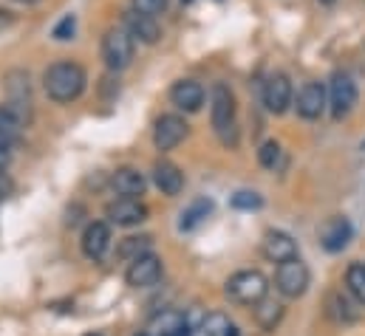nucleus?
I'll return each mask as SVG.
<instances>
[{
  "instance_id": "1",
  "label": "nucleus",
  "mask_w": 365,
  "mask_h": 336,
  "mask_svg": "<svg viewBox=\"0 0 365 336\" xmlns=\"http://www.w3.org/2000/svg\"><path fill=\"white\" fill-rule=\"evenodd\" d=\"M86 85H88L86 68L71 60H60V63L48 65V71L43 74V88H46L48 99L57 105H68V102L80 99Z\"/></svg>"
},
{
  "instance_id": "2",
  "label": "nucleus",
  "mask_w": 365,
  "mask_h": 336,
  "mask_svg": "<svg viewBox=\"0 0 365 336\" xmlns=\"http://www.w3.org/2000/svg\"><path fill=\"white\" fill-rule=\"evenodd\" d=\"M238 105H235V93L224 83L212 88L210 96V119H212V130L218 133L224 147H235L238 145V122H235Z\"/></svg>"
},
{
  "instance_id": "3",
  "label": "nucleus",
  "mask_w": 365,
  "mask_h": 336,
  "mask_svg": "<svg viewBox=\"0 0 365 336\" xmlns=\"http://www.w3.org/2000/svg\"><path fill=\"white\" fill-rule=\"evenodd\" d=\"M102 60L110 71H125L130 63H133V54H136V40L133 34L125 28V26H110L105 34H102Z\"/></svg>"
},
{
  "instance_id": "4",
  "label": "nucleus",
  "mask_w": 365,
  "mask_h": 336,
  "mask_svg": "<svg viewBox=\"0 0 365 336\" xmlns=\"http://www.w3.org/2000/svg\"><path fill=\"white\" fill-rule=\"evenodd\" d=\"M227 297L238 305H258L267 291H269V280L255 271V268H244V271H235L230 280H227Z\"/></svg>"
},
{
  "instance_id": "5",
  "label": "nucleus",
  "mask_w": 365,
  "mask_h": 336,
  "mask_svg": "<svg viewBox=\"0 0 365 336\" xmlns=\"http://www.w3.org/2000/svg\"><path fill=\"white\" fill-rule=\"evenodd\" d=\"M309 283H312V274H309V266L300 257L277 263V268H274V288H277L280 297L297 300V297L306 294Z\"/></svg>"
},
{
  "instance_id": "6",
  "label": "nucleus",
  "mask_w": 365,
  "mask_h": 336,
  "mask_svg": "<svg viewBox=\"0 0 365 336\" xmlns=\"http://www.w3.org/2000/svg\"><path fill=\"white\" fill-rule=\"evenodd\" d=\"M357 105V83L346 71H334L329 83V110L331 119H346Z\"/></svg>"
},
{
  "instance_id": "7",
  "label": "nucleus",
  "mask_w": 365,
  "mask_h": 336,
  "mask_svg": "<svg viewBox=\"0 0 365 336\" xmlns=\"http://www.w3.org/2000/svg\"><path fill=\"white\" fill-rule=\"evenodd\" d=\"M162 274H165V263H162V257L153 252H148V254H139L136 260L128 263L125 283H128L130 288H150V285H156V283L162 280Z\"/></svg>"
},
{
  "instance_id": "8",
  "label": "nucleus",
  "mask_w": 365,
  "mask_h": 336,
  "mask_svg": "<svg viewBox=\"0 0 365 336\" xmlns=\"http://www.w3.org/2000/svg\"><path fill=\"white\" fill-rule=\"evenodd\" d=\"M190 133V125L184 122V116L179 113H165L156 119V127H153V145L159 153H168V150H176L187 139Z\"/></svg>"
},
{
  "instance_id": "9",
  "label": "nucleus",
  "mask_w": 365,
  "mask_h": 336,
  "mask_svg": "<svg viewBox=\"0 0 365 336\" xmlns=\"http://www.w3.org/2000/svg\"><path fill=\"white\" fill-rule=\"evenodd\" d=\"M105 215H108V224L122 226V229H130V226H139L142 221H148V206L142 204V198L119 195L116 201H110L105 206Z\"/></svg>"
},
{
  "instance_id": "10",
  "label": "nucleus",
  "mask_w": 365,
  "mask_h": 336,
  "mask_svg": "<svg viewBox=\"0 0 365 336\" xmlns=\"http://www.w3.org/2000/svg\"><path fill=\"white\" fill-rule=\"evenodd\" d=\"M326 107H329V90L323 83H306L294 96V110L306 122L320 119L326 113Z\"/></svg>"
},
{
  "instance_id": "11",
  "label": "nucleus",
  "mask_w": 365,
  "mask_h": 336,
  "mask_svg": "<svg viewBox=\"0 0 365 336\" xmlns=\"http://www.w3.org/2000/svg\"><path fill=\"white\" fill-rule=\"evenodd\" d=\"M31 119V105H20V102H3L0 105V139L14 145L23 133V127Z\"/></svg>"
},
{
  "instance_id": "12",
  "label": "nucleus",
  "mask_w": 365,
  "mask_h": 336,
  "mask_svg": "<svg viewBox=\"0 0 365 336\" xmlns=\"http://www.w3.org/2000/svg\"><path fill=\"white\" fill-rule=\"evenodd\" d=\"M264 105H267V110L274 113V116L286 113L289 105H294V88H292L286 74H272L264 83Z\"/></svg>"
},
{
  "instance_id": "13",
  "label": "nucleus",
  "mask_w": 365,
  "mask_h": 336,
  "mask_svg": "<svg viewBox=\"0 0 365 336\" xmlns=\"http://www.w3.org/2000/svg\"><path fill=\"white\" fill-rule=\"evenodd\" d=\"M122 26L133 34V40H136V43L153 46V43H159V40H162V28H159L156 17L142 14V11H136V9H128V11L122 14Z\"/></svg>"
},
{
  "instance_id": "14",
  "label": "nucleus",
  "mask_w": 365,
  "mask_h": 336,
  "mask_svg": "<svg viewBox=\"0 0 365 336\" xmlns=\"http://www.w3.org/2000/svg\"><path fill=\"white\" fill-rule=\"evenodd\" d=\"M148 334L150 336H192V328H190L187 314L176 311V308H168V311H159V314L148 322Z\"/></svg>"
},
{
  "instance_id": "15",
  "label": "nucleus",
  "mask_w": 365,
  "mask_h": 336,
  "mask_svg": "<svg viewBox=\"0 0 365 336\" xmlns=\"http://www.w3.org/2000/svg\"><path fill=\"white\" fill-rule=\"evenodd\" d=\"M108 252H110V226L105 221H93L83 232V254L93 263H99L105 260Z\"/></svg>"
},
{
  "instance_id": "16",
  "label": "nucleus",
  "mask_w": 365,
  "mask_h": 336,
  "mask_svg": "<svg viewBox=\"0 0 365 336\" xmlns=\"http://www.w3.org/2000/svg\"><path fill=\"white\" fill-rule=\"evenodd\" d=\"M349 241H351V224L346 218L334 215L320 226V246L326 252H343L349 246Z\"/></svg>"
},
{
  "instance_id": "17",
  "label": "nucleus",
  "mask_w": 365,
  "mask_h": 336,
  "mask_svg": "<svg viewBox=\"0 0 365 336\" xmlns=\"http://www.w3.org/2000/svg\"><path fill=\"white\" fill-rule=\"evenodd\" d=\"M261 254L272 263H283V260L297 257V243L292 241V235H286L280 229H269L261 241Z\"/></svg>"
},
{
  "instance_id": "18",
  "label": "nucleus",
  "mask_w": 365,
  "mask_h": 336,
  "mask_svg": "<svg viewBox=\"0 0 365 336\" xmlns=\"http://www.w3.org/2000/svg\"><path fill=\"white\" fill-rule=\"evenodd\" d=\"M170 102L184 113H195L204 105V88L192 80H179L170 88Z\"/></svg>"
},
{
  "instance_id": "19",
  "label": "nucleus",
  "mask_w": 365,
  "mask_h": 336,
  "mask_svg": "<svg viewBox=\"0 0 365 336\" xmlns=\"http://www.w3.org/2000/svg\"><path fill=\"white\" fill-rule=\"evenodd\" d=\"M153 184L162 195L176 198L184 189V172L173 162H156L153 164Z\"/></svg>"
},
{
  "instance_id": "20",
  "label": "nucleus",
  "mask_w": 365,
  "mask_h": 336,
  "mask_svg": "<svg viewBox=\"0 0 365 336\" xmlns=\"http://www.w3.org/2000/svg\"><path fill=\"white\" fill-rule=\"evenodd\" d=\"M110 187H113L119 195L142 198V195L148 192V178H145V172H139L136 167H122V169H116V172H113Z\"/></svg>"
},
{
  "instance_id": "21",
  "label": "nucleus",
  "mask_w": 365,
  "mask_h": 336,
  "mask_svg": "<svg viewBox=\"0 0 365 336\" xmlns=\"http://www.w3.org/2000/svg\"><path fill=\"white\" fill-rule=\"evenodd\" d=\"M3 88H6V93H9L11 102L31 105V80H29L26 71H20V68L9 71V74L3 77Z\"/></svg>"
},
{
  "instance_id": "22",
  "label": "nucleus",
  "mask_w": 365,
  "mask_h": 336,
  "mask_svg": "<svg viewBox=\"0 0 365 336\" xmlns=\"http://www.w3.org/2000/svg\"><path fill=\"white\" fill-rule=\"evenodd\" d=\"M230 320H227V314H221V311H215V314H207L195 328H192V336H227L230 334Z\"/></svg>"
},
{
  "instance_id": "23",
  "label": "nucleus",
  "mask_w": 365,
  "mask_h": 336,
  "mask_svg": "<svg viewBox=\"0 0 365 336\" xmlns=\"http://www.w3.org/2000/svg\"><path fill=\"white\" fill-rule=\"evenodd\" d=\"M255 308V320H258V325L264 328V331H274V325L280 322V317H283V305L280 303H274V300H261L258 305H252Z\"/></svg>"
},
{
  "instance_id": "24",
  "label": "nucleus",
  "mask_w": 365,
  "mask_h": 336,
  "mask_svg": "<svg viewBox=\"0 0 365 336\" xmlns=\"http://www.w3.org/2000/svg\"><path fill=\"white\" fill-rule=\"evenodd\" d=\"M346 288H349V294L365 305V266L363 263H351L349 266V271H346Z\"/></svg>"
},
{
  "instance_id": "25",
  "label": "nucleus",
  "mask_w": 365,
  "mask_h": 336,
  "mask_svg": "<svg viewBox=\"0 0 365 336\" xmlns=\"http://www.w3.org/2000/svg\"><path fill=\"white\" fill-rule=\"evenodd\" d=\"M210 209H212V204L210 201H195L190 209H184L182 212V221H179V229L182 232H190V229H195L207 215H210Z\"/></svg>"
},
{
  "instance_id": "26",
  "label": "nucleus",
  "mask_w": 365,
  "mask_h": 336,
  "mask_svg": "<svg viewBox=\"0 0 365 336\" xmlns=\"http://www.w3.org/2000/svg\"><path fill=\"white\" fill-rule=\"evenodd\" d=\"M329 317L337 322H351L357 314L351 311V303L340 291H334V294H329Z\"/></svg>"
},
{
  "instance_id": "27",
  "label": "nucleus",
  "mask_w": 365,
  "mask_h": 336,
  "mask_svg": "<svg viewBox=\"0 0 365 336\" xmlns=\"http://www.w3.org/2000/svg\"><path fill=\"white\" fill-rule=\"evenodd\" d=\"M148 252H150V238L148 235H142V238H125L122 246H119V257H125L128 263L136 260L139 254H148Z\"/></svg>"
},
{
  "instance_id": "28",
  "label": "nucleus",
  "mask_w": 365,
  "mask_h": 336,
  "mask_svg": "<svg viewBox=\"0 0 365 336\" xmlns=\"http://www.w3.org/2000/svg\"><path fill=\"white\" fill-rule=\"evenodd\" d=\"M258 162H261V167L267 169L277 167V162H280V145L277 142H264L261 150H258Z\"/></svg>"
},
{
  "instance_id": "29",
  "label": "nucleus",
  "mask_w": 365,
  "mask_h": 336,
  "mask_svg": "<svg viewBox=\"0 0 365 336\" xmlns=\"http://www.w3.org/2000/svg\"><path fill=\"white\" fill-rule=\"evenodd\" d=\"M74 31H77V17H74V14H66V17L54 26L51 37H54L57 43H66V40H71V37H74Z\"/></svg>"
},
{
  "instance_id": "30",
  "label": "nucleus",
  "mask_w": 365,
  "mask_h": 336,
  "mask_svg": "<svg viewBox=\"0 0 365 336\" xmlns=\"http://www.w3.org/2000/svg\"><path fill=\"white\" fill-rule=\"evenodd\" d=\"M232 206L235 209H261L264 206V198L258 195V192H235L232 195Z\"/></svg>"
},
{
  "instance_id": "31",
  "label": "nucleus",
  "mask_w": 365,
  "mask_h": 336,
  "mask_svg": "<svg viewBox=\"0 0 365 336\" xmlns=\"http://www.w3.org/2000/svg\"><path fill=\"white\" fill-rule=\"evenodd\" d=\"M130 9L156 17V14H162V11L168 9V0H130Z\"/></svg>"
},
{
  "instance_id": "32",
  "label": "nucleus",
  "mask_w": 365,
  "mask_h": 336,
  "mask_svg": "<svg viewBox=\"0 0 365 336\" xmlns=\"http://www.w3.org/2000/svg\"><path fill=\"white\" fill-rule=\"evenodd\" d=\"M11 195H14V178L6 169H0V204L9 201Z\"/></svg>"
},
{
  "instance_id": "33",
  "label": "nucleus",
  "mask_w": 365,
  "mask_h": 336,
  "mask_svg": "<svg viewBox=\"0 0 365 336\" xmlns=\"http://www.w3.org/2000/svg\"><path fill=\"white\" fill-rule=\"evenodd\" d=\"M9 162H11V145L0 139V169L9 167Z\"/></svg>"
},
{
  "instance_id": "34",
  "label": "nucleus",
  "mask_w": 365,
  "mask_h": 336,
  "mask_svg": "<svg viewBox=\"0 0 365 336\" xmlns=\"http://www.w3.org/2000/svg\"><path fill=\"white\" fill-rule=\"evenodd\" d=\"M227 336H241V334H238V328H235V325H230V334Z\"/></svg>"
},
{
  "instance_id": "35",
  "label": "nucleus",
  "mask_w": 365,
  "mask_h": 336,
  "mask_svg": "<svg viewBox=\"0 0 365 336\" xmlns=\"http://www.w3.org/2000/svg\"><path fill=\"white\" fill-rule=\"evenodd\" d=\"M317 3H323V6H331V3H337V0H317Z\"/></svg>"
},
{
  "instance_id": "36",
  "label": "nucleus",
  "mask_w": 365,
  "mask_h": 336,
  "mask_svg": "<svg viewBox=\"0 0 365 336\" xmlns=\"http://www.w3.org/2000/svg\"><path fill=\"white\" fill-rule=\"evenodd\" d=\"M136 336H150V334H148V331H145V334H136Z\"/></svg>"
},
{
  "instance_id": "37",
  "label": "nucleus",
  "mask_w": 365,
  "mask_h": 336,
  "mask_svg": "<svg viewBox=\"0 0 365 336\" xmlns=\"http://www.w3.org/2000/svg\"><path fill=\"white\" fill-rule=\"evenodd\" d=\"M88 336H99V334H88Z\"/></svg>"
}]
</instances>
